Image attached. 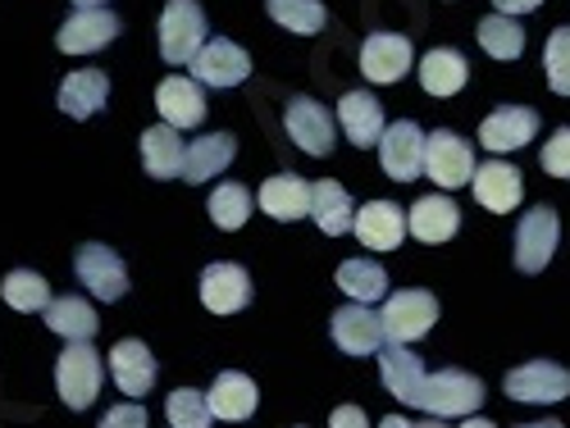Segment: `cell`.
Segmentation results:
<instances>
[{"label":"cell","instance_id":"obj_20","mask_svg":"<svg viewBox=\"0 0 570 428\" xmlns=\"http://www.w3.org/2000/svg\"><path fill=\"white\" fill-rule=\"evenodd\" d=\"M110 374L124 397H147L156 388V356L147 351V342L137 338H124L115 351H110Z\"/></svg>","mask_w":570,"mask_h":428},{"label":"cell","instance_id":"obj_7","mask_svg":"<svg viewBox=\"0 0 570 428\" xmlns=\"http://www.w3.org/2000/svg\"><path fill=\"white\" fill-rule=\"evenodd\" d=\"M73 273L97 301H124L128 292V269L106 242H82L73 256Z\"/></svg>","mask_w":570,"mask_h":428},{"label":"cell","instance_id":"obj_29","mask_svg":"<svg viewBox=\"0 0 570 428\" xmlns=\"http://www.w3.org/2000/svg\"><path fill=\"white\" fill-rule=\"evenodd\" d=\"M233 151H237V141H233L228 132H206V137H197L193 147H187V156H183V178H187V182L219 178V173L233 165Z\"/></svg>","mask_w":570,"mask_h":428},{"label":"cell","instance_id":"obj_2","mask_svg":"<svg viewBox=\"0 0 570 428\" xmlns=\"http://www.w3.org/2000/svg\"><path fill=\"white\" fill-rule=\"evenodd\" d=\"M101 384H106V365L101 356L91 351V342H69L56 360V388H60V401L69 410H87L91 401L101 397Z\"/></svg>","mask_w":570,"mask_h":428},{"label":"cell","instance_id":"obj_27","mask_svg":"<svg viewBox=\"0 0 570 428\" xmlns=\"http://www.w3.org/2000/svg\"><path fill=\"white\" fill-rule=\"evenodd\" d=\"M311 215H315V228H320L324 237H343V232H352V223H356L352 192H347V187H343L338 178H324V182H315Z\"/></svg>","mask_w":570,"mask_h":428},{"label":"cell","instance_id":"obj_18","mask_svg":"<svg viewBox=\"0 0 570 428\" xmlns=\"http://www.w3.org/2000/svg\"><path fill=\"white\" fill-rule=\"evenodd\" d=\"M352 232L361 237V247H370V251H397L402 237H406L411 228H406L402 206H393V201H370V206L356 210Z\"/></svg>","mask_w":570,"mask_h":428},{"label":"cell","instance_id":"obj_32","mask_svg":"<svg viewBox=\"0 0 570 428\" xmlns=\"http://www.w3.org/2000/svg\"><path fill=\"white\" fill-rule=\"evenodd\" d=\"M338 288L352 301H384L389 297V273L374 260H343L338 265Z\"/></svg>","mask_w":570,"mask_h":428},{"label":"cell","instance_id":"obj_22","mask_svg":"<svg viewBox=\"0 0 570 428\" xmlns=\"http://www.w3.org/2000/svg\"><path fill=\"white\" fill-rule=\"evenodd\" d=\"M379 378L402 406H415L424 388V365L415 360V351H406V342H389L379 347Z\"/></svg>","mask_w":570,"mask_h":428},{"label":"cell","instance_id":"obj_25","mask_svg":"<svg viewBox=\"0 0 570 428\" xmlns=\"http://www.w3.org/2000/svg\"><path fill=\"white\" fill-rule=\"evenodd\" d=\"M183 137L174 123H156L141 132V169H147L151 178H183Z\"/></svg>","mask_w":570,"mask_h":428},{"label":"cell","instance_id":"obj_36","mask_svg":"<svg viewBox=\"0 0 570 428\" xmlns=\"http://www.w3.org/2000/svg\"><path fill=\"white\" fill-rule=\"evenodd\" d=\"M265 10H269L274 23H283L288 32H302V37H315L328 23L320 0H265Z\"/></svg>","mask_w":570,"mask_h":428},{"label":"cell","instance_id":"obj_31","mask_svg":"<svg viewBox=\"0 0 570 428\" xmlns=\"http://www.w3.org/2000/svg\"><path fill=\"white\" fill-rule=\"evenodd\" d=\"M470 78V64L461 51H448V46H439V51H430L420 60V82L430 97H456V91L465 87Z\"/></svg>","mask_w":570,"mask_h":428},{"label":"cell","instance_id":"obj_8","mask_svg":"<svg viewBox=\"0 0 570 428\" xmlns=\"http://www.w3.org/2000/svg\"><path fill=\"white\" fill-rule=\"evenodd\" d=\"M338 115H328L315 97H293L288 115H283V128L297 141V151L306 156H334V141H338Z\"/></svg>","mask_w":570,"mask_h":428},{"label":"cell","instance_id":"obj_24","mask_svg":"<svg viewBox=\"0 0 570 428\" xmlns=\"http://www.w3.org/2000/svg\"><path fill=\"white\" fill-rule=\"evenodd\" d=\"M60 110L69 119H91L106 101H110V78L101 69H73L65 82H60Z\"/></svg>","mask_w":570,"mask_h":428},{"label":"cell","instance_id":"obj_1","mask_svg":"<svg viewBox=\"0 0 570 428\" xmlns=\"http://www.w3.org/2000/svg\"><path fill=\"white\" fill-rule=\"evenodd\" d=\"M480 406H484V384L465 369L424 374V388L415 401V410H430L434 419H470Z\"/></svg>","mask_w":570,"mask_h":428},{"label":"cell","instance_id":"obj_3","mask_svg":"<svg viewBox=\"0 0 570 428\" xmlns=\"http://www.w3.org/2000/svg\"><path fill=\"white\" fill-rule=\"evenodd\" d=\"M206 46V10L197 0H169L160 14V56L169 64H193Z\"/></svg>","mask_w":570,"mask_h":428},{"label":"cell","instance_id":"obj_5","mask_svg":"<svg viewBox=\"0 0 570 428\" xmlns=\"http://www.w3.org/2000/svg\"><path fill=\"white\" fill-rule=\"evenodd\" d=\"M502 392L525 406H557L570 397V369H561L557 360H530L502 378Z\"/></svg>","mask_w":570,"mask_h":428},{"label":"cell","instance_id":"obj_4","mask_svg":"<svg viewBox=\"0 0 570 428\" xmlns=\"http://www.w3.org/2000/svg\"><path fill=\"white\" fill-rule=\"evenodd\" d=\"M424 173H430L443 192H456V187H465L474 178V151L470 141L456 137L452 128H434L430 137H424Z\"/></svg>","mask_w":570,"mask_h":428},{"label":"cell","instance_id":"obj_30","mask_svg":"<svg viewBox=\"0 0 570 428\" xmlns=\"http://www.w3.org/2000/svg\"><path fill=\"white\" fill-rule=\"evenodd\" d=\"M41 315H46V328H51L56 338H69V342L97 338V310H91L82 297H51Z\"/></svg>","mask_w":570,"mask_h":428},{"label":"cell","instance_id":"obj_39","mask_svg":"<svg viewBox=\"0 0 570 428\" xmlns=\"http://www.w3.org/2000/svg\"><path fill=\"white\" fill-rule=\"evenodd\" d=\"M543 173L552 178H570V128H557L548 141H543Z\"/></svg>","mask_w":570,"mask_h":428},{"label":"cell","instance_id":"obj_17","mask_svg":"<svg viewBox=\"0 0 570 428\" xmlns=\"http://www.w3.org/2000/svg\"><path fill=\"white\" fill-rule=\"evenodd\" d=\"M474 201H480L484 210L493 215H511L520 206V197H525V182H520V169L507 165V160H489V165H474Z\"/></svg>","mask_w":570,"mask_h":428},{"label":"cell","instance_id":"obj_37","mask_svg":"<svg viewBox=\"0 0 570 428\" xmlns=\"http://www.w3.org/2000/svg\"><path fill=\"white\" fill-rule=\"evenodd\" d=\"M165 415H169L174 428H206V424L215 419L210 397L197 392V388H174L169 401H165Z\"/></svg>","mask_w":570,"mask_h":428},{"label":"cell","instance_id":"obj_40","mask_svg":"<svg viewBox=\"0 0 570 428\" xmlns=\"http://www.w3.org/2000/svg\"><path fill=\"white\" fill-rule=\"evenodd\" d=\"M124 424L141 428V424H147V410H137V406H119V410H110V415H106V428H124Z\"/></svg>","mask_w":570,"mask_h":428},{"label":"cell","instance_id":"obj_26","mask_svg":"<svg viewBox=\"0 0 570 428\" xmlns=\"http://www.w3.org/2000/svg\"><path fill=\"white\" fill-rule=\"evenodd\" d=\"M338 123L352 147H379V137H384V110L370 91H347L338 101Z\"/></svg>","mask_w":570,"mask_h":428},{"label":"cell","instance_id":"obj_43","mask_svg":"<svg viewBox=\"0 0 570 428\" xmlns=\"http://www.w3.org/2000/svg\"><path fill=\"white\" fill-rule=\"evenodd\" d=\"M73 6H78V10H101L106 0H73Z\"/></svg>","mask_w":570,"mask_h":428},{"label":"cell","instance_id":"obj_33","mask_svg":"<svg viewBox=\"0 0 570 428\" xmlns=\"http://www.w3.org/2000/svg\"><path fill=\"white\" fill-rule=\"evenodd\" d=\"M0 297H6L10 310L32 315V310H46V301H51V282L32 269H14V273H6V282H0Z\"/></svg>","mask_w":570,"mask_h":428},{"label":"cell","instance_id":"obj_10","mask_svg":"<svg viewBox=\"0 0 570 428\" xmlns=\"http://www.w3.org/2000/svg\"><path fill=\"white\" fill-rule=\"evenodd\" d=\"M124 32L119 14H110L106 6L101 10H73L65 23H60V37L56 46L65 56H87V51H106V46Z\"/></svg>","mask_w":570,"mask_h":428},{"label":"cell","instance_id":"obj_19","mask_svg":"<svg viewBox=\"0 0 570 428\" xmlns=\"http://www.w3.org/2000/svg\"><path fill=\"white\" fill-rule=\"evenodd\" d=\"M156 110L178 132L183 128H197V123H206V91L197 87V78H165L156 87Z\"/></svg>","mask_w":570,"mask_h":428},{"label":"cell","instance_id":"obj_35","mask_svg":"<svg viewBox=\"0 0 570 428\" xmlns=\"http://www.w3.org/2000/svg\"><path fill=\"white\" fill-rule=\"evenodd\" d=\"M480 46L493 60H520V51H525V28L515 23V14H489L480 23Z\"/></svg>","mask_w":570,"mask_h":428},{"label":"cell","instance_id":"obj_16","mask_svg":"<svg viewBox=\"0 0 570 428\" xmlns=\"http://www.w3.org/2000/svg\"><path fill=\"white\" fill-rule=\"evenodd\" d=\"M328 332H334V347L343 356H374L379 347H384V319L370 315L365 301L343 306L334 315V324H328Z\"/></svg>","mask_w":570,"mask_h":428},{"label":"cell","instance_id":"obj_15","mask_svg":"<svg viewBox=\"0 0 570 428\" xmlns=\"http://www.w3.org/2000/svg\"><path fill=\"white\" fill-rule=\"evenodd\" d=\"M379 160H384L389 178H397V182L420 178L424 173V132L411 119L389 123L384 137H379Z\"/></svg>","mask_w":570,"mask_h":428},{"label":"cell","instance_id":"obj_23","mask_svg":"<svg viewBox=\"0 0 570 428\" xmlns=\"http://www.w3.org/2000/svg\"><path fill=\"white\" fill-rule=\"evenodd\" d=\"M311 197H315V187L306 178H297V173H274L256 192V201H261V210L269 219H288V223L311 215Z\"/></svg>","mask_w":570,"mask_h":428},{"label":"cell","instance_id":"obj_28","mask_svg":"<svg viewBox=\"0 0 570 428\" xmlns=\"http://www.w3.org/2000/svg\"><path fill=\"white\" fill-rule=\"evenodd\" d=\"M256 401H261L256 384H252L247 374H237V369L219 374L215 384H210V410H215V419L243 424V419H252V415H256Z\"/></svg>","mask_w":570,"mask_h":428},{"label":"cell","instance_id":"obj_13","mask_svg":"<svg viewBox=\"0 0 570 428\" xmlns=\"http://www.w3.org/2000/svg\"><path fill=\"white\" fill-rule=\"evenodd\" d=\"M193 78L206 82V87H237V82H247V78H252V56H247L237 41L215 37V41H206L202 51H197V60H193Z\"/></svg>","mask_w":570,"mask_h":428},{"label":"cell","instance_id":"obj_21","mask_svg":"<svg viewBox=\"0 0 570 428\" xmlns=\"http://www.w3.org/2000/svg\"><path fill=\"white\" fill-rule=\"evenodd\" d=\"M406 228H411V237H420V242L439 247V242H452V237H456L461 210H456V201L443 197V192L420 197V201L411 206V215H406Z\"/></svg>","mask_w":570,"mask_h":428},{"label":"cell","instance_id":"obj_9","mask_svg":"<svg viewBox=\"0 0 570 428\" xmlns=\"http://www.w3.org/2000/svg\"><path fill=\"white\" fill-rule=\"evenodd\" d=\"M439 324V301L434 292H420V288H402L389 297L384 306V338L389 342H415L424 338Z\"/></svg>","mask_w":570,"mask_h":428},{"label":"cell","instance_id":"obj_11","mask_svg":"<svg viewBox=\"0 0 570 428\" xmlns=\"http://www.w3.org/2000/svg\"><path fill=\"white\" fill-rule=\"evenodd\" d=\"M539 110L530 106H498L484 123H480V141H484V151L493 156H511L520 147H530L534 132H539Z\"/></svg>","mask_w":570,"mask_h":428},{"label":"cell","instance_id":"obj_38","mask_svg":"<svg viewBox=\"0 0 570 428\" xmlns=\"http://www.w3.org/2000/svg\"><path fill=\"white\" fill-rule=\"evenodd\" d=\"M543 69H548V87L557 97H570V28H557L543 46Z\"/></svg>","mask_w":570,"mask_h":428},{"label":"cell","instance_id":"obj_14","mask_svg":"<svg viewBox=\"0 0 570 428\" xmlns=\"http://www.w3.org/2000/svg\"><path fill=\"white\" fill-rule=\"evenodd\" d=\"M406 69H411V41L402 32H370L365 37V46H361V73L374 87L402 82Z\"/></svg>","mask_w":570,"mask_h":428},{"label":"cell","instance_id":"obj_42","mask_svg":"<svg viewBox=\"0 0 570 428\" xmlns=\"http://www.w3.org/2000/svg\"><path fill=\"white\" fill-rule=\"evenodd\" d=\"M334 424H338V428H343V424H365V415H361L356 406H343V410L334 415Z\"/></svg>","mask_w":570,"mask_h":428},{"label":"cell","instance_id":"obj_34","mask_svg":"<svg viewBox=\"0 0 570 428\" xmlns=\"http://www.w3.org/2000/svg\"><path fill=\"white\" fill-rule=\"evenodd\" d=\"M210 219H215V228L237 232V228L252 219V187H243V182H219L215 192H210Z\"/></svg>","mask_w":570,"mask_h":428},{"label":"cell","instance_id":"obj_41","mask_svg":"<svg viewBox=\"0 0 570 428\" xmlns=\"http://www.w3.org/2000/svg\"><path fill=\"white\" fill-rule=\"evenodd\" d=\"M543 0H493V10L498 14H530V10H539Z\"/></svg>","mask_w":570,"mask_h":428},{"label":"cell","instance_id":"obj_12","mask_svg":"<svg viewBox=\"0 0 570 428\" xmlns=\"http://www.w3.org/2000/svg\"><path fill=\"white\" fill-rule=\"evenodd\" d=\"M202 301L210 315H237L252 306V273L233 260H219V265H206L202 273Z\"/></svg>","mask_w":570,"mask_h":428},{"label":"cell","instance_id":"obj_6","mask_svg":"<svg viewBox=\"0 0 570 428\" xmlns=\"http://www.w3.org/2000/svg\"><path fill=\"white\" fill-rule=\"evenodd\" d=\"M561 242V219L552 206H534L525 210V219L515 223V269L520 273H539L548 269V260L557 256Z\"/></svg>","mask_w":570,"mask_h":428}]
</instances>
